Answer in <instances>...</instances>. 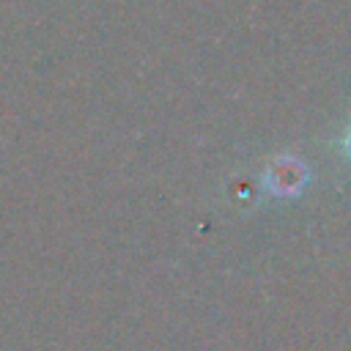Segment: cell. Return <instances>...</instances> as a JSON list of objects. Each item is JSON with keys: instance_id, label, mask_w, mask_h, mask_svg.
<instances>
[{"instance_id": "1", "label": "cell", "mask_w": 351, "mask_h": 351, "mask_svg": "<svg viewBox=\"0 0 351 351\" xmlns=\"http://www.w3.org/2000/svg\"><path fill=\"white\" fill-rule=\"evenodd\" d=\"M348 151H351V137H348Z\"/></svg>"}]
</instances>
